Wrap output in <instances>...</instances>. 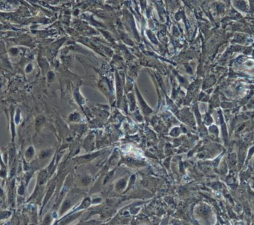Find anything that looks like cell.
<instances>
[{
    "label": "cell",
    "instance_id": "obj_1",
    "mask_svg": "<svg viewBox=\"0 0 254 225\" xmlns=\"http://www.w3.org/2000/svg\"><path fill=\"white\" fill-rule=\"evenodd\" d=\"M46 172H42L39 174V178H38L39 184H42L43 183H44L46 181Z\"/></svg>",
    "mask_w": 254,
    "mask_h": 225
},
{
    "label": "cell",
    "instance_id": "obj_2",
    "mask_svg": "<svg viewBox=\"0 0 254 225\" xmlns=\"http://www.w3.org/2000/svg\"><path fill=\"white\" fill-rule=\"evenodd\" d=\"M10 212H2L0 213V220L3 219H7L10 215Z\"/></svg>",
    "mask_w": 254,
    "mask_h": 225
},
{
    "label": "cell",
    "instance_id": "obj_3",
    "mask_svg": "<svg viewBox=\"0 0 254 225\" xmlns=\"http://www.w3.org/2000/svg\"><path fill=\"white\" fill-rule=\"evenodd\" d=\"M33 149L32 147H30V148H28V149L27 150V152H26V156L31 158L33 156Z\"/></svg>",
    "mask_w": 254,
    "mask_h": 225
},
{
    "label": "cell",
    "instance_id": "obj_4",
    "mask_svg": "<svg viewBox=\"0 0 254 225\" xmlns=\"http://www.w3.org/2000/svg\"><path fill=\"white\" fill-rule=\"evenodd\" d=\"M41 117H38V118H37V119L36 120V124H37V126H38V125H40V124H41V123H42V121H43V120H44V119H43V118H42V120H40Z\"/></svg>",
    "mask_w": 254,
    "mask_h": 225
}]
</instances>
